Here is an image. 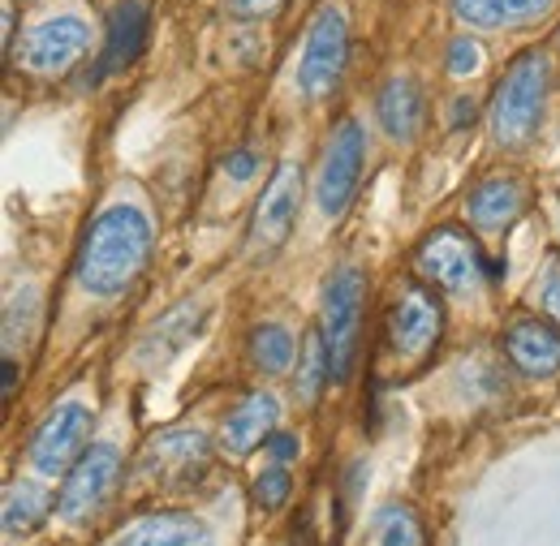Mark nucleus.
I'll use <instances>...</instances> for the list:
<instances>
[{
    "instance_id": "4be33fe9",
    "label": "nucleus",
    "mask_w": 560,
    "mask_h": 546,
    "mask_svg": "<svg viewBox=\"0 0 560 546\" xmlns=\"http://www.w3.org/2000/svg\"><path fill=\"white\" fill-rule=\"evenodd\" d=\"M328 379H332L328 344H324L319 332H311L306 344H302V366H298V375H293V392H298V401H302V405H315Z\"/></svg>"
},
{
    "instance_id": "bb28decb",
    "label": "nucleus",
    "mask_w": 560,
    "mask_h": 546,
    "mask_svg": "<svg viewBox=\"0 0 560 546\" xmlns=\"http://www.w3.org/2000/svg\"><path fill=\"white\" fill-rule=\"evenodd\" d=\"M479 66H483V48L470 35H462V39L448 44V73L453 78H470V73H479Z\"/></svg>"
},
{
    "instance_id": "ddd939ff",
    "label": "nucleus",
    "mask_w": 560,
    "mask_h": 546,
    "mask_svg": "<svg viewBox=\"0 0 560 546\" xmlns=\"http://www.w3.org/2000/svg\"><path fill=\"white\" fill-rule=\"evenodd\" d=\"M203 323H208V306H199V301H182L177 310H168L147 336L139 341V366L142 370H160V366H168L186 344L195 341L199 332H203Z\"/></svg>"
},
{
    "instance_id": "2eb2a0df",
    "label": "nucleus",
    "mask_w": 560,
    "mask_h": 546,
    "mask_svg": "<svg viewBox=\"0 0 560 546\" xmlns=\"http://www.w3.org/2000/svg\"><path fill=\"white\" fill-rule=\"evenodd\" d=\"M147 31H151L147 4H142V0H121V4L113 9V17H108V39H104L95 78H108V73H121V69L135 66L142 44H147Z\"/></svg>"
},
{
    "instance_id": "f257e3e1",
    "label": "nucleus",
    "mask_w": 560,
    "mask_h": 546,
    "mask_svg": "<svg viewBox=\"0 0 560 546\" xmlns=\"http://www.w3.org/2000/svg\"><path fill=\"white\" fill-rule=\"evenodd\" d=\"M151 254V224L139 206H108L91 219L78 250V284L95 297L126 293Z\"/></svg>"
},
{
    "instance_id": "7ed1b4c3",
    "label": "nucleus",
    "mask_w": 560,
    "mask_h": 546,
    "mask_svg": "<svg viewBox=\"0 0 560 546\" xmlns=\"http://www.w3.org/2000/svg\"><path fill=\"white\" fill-rule=\"evenodd\" d=\"M362 301H366V280L353 268H341L324 284V310H319V336L332 357V379H350L353 357H358V323H362Z\"/></svg>"
},
{
    "instance_id": "39448f33",
    "label": "nucleus",
    "mask_w": 560,
    "mask_h": 546,
    "mask_svg": "<svg viewBox=\"0 0 560 546\" xmlns=\"http://www.w3.org/2000/svg\"><path fill=\"white\" fill-rule=\"evenodd\" d=\"M362 159H366V134L353 117H346L324 146V164H319V181H315V203L328 219L346 215V206L353 203L358 181H362Z\"/></svg>"
},
{
    "instance_id": "dca6fc26",
    "label": "nucleus",
    "mask_w": 560,
    "mask_h": 546,
    "mask_svg": "<svg viewBox=\"0 0 560 546\" xmlns=\"http://www.w3.org/2000/svg\"><path fill=\"white\" fill-rule=\"evenodd\" d=\"M277 417H280L277 396L255 392V396H246L237 410L224 417L220 443H224L233 456H246V452H255L259 443H268V439L277 435Z\"/></svg>"
},
{
    "instance_id": "a211bd4d",
    "label": "nucleus",
    "mask_w": 560,
    "mask_h": 546,
    "mask_svg": "<svg viewBox=\"0 0 560 546\" xmlns=\"http://www.w3.org/2000/svg\"><path fill=\"white\" fill-rule=\"evenodd\" d=\"M375 117L384 126V134L397 142H415L422 130V91L410 73H397L384 82L380 99H375Z\"/></svg>"
},
{
    "instance_id": "c85d7f7f",
    "label": "nucleus",
    "mask_w": 560,
    "mask_h": 546,
    "mask_svg": "<svg viewBox=\"0 0 560 546\" xmlns=\"http://www.w3.org/2000/svg\"><path fill=\"white\" fill-rule=\"evenodd\" d=\"M277 9L280 0H229V13H237V17H268Z\"/></svg>"
},
{
    "instance_id": "5701e85b",
    "label": "nucleus",
    "mask_w": 560,
    "mask_h": 546,
    "mask_svg": "<svg viewBox=\"0 0 560 546\" xmlns=\"http://www.w3.org/2000/svg\"><path fill=\"white\" fill-rule=\"evenodd\" d=\"M293 353H298V344L289 336V328H280V323H259L250 332V357L264 375H284L293 366Z\"/></svg>"
},
{
    "instance_id": "6e6552de",
    "label": "nucleus",
    "mask_w": 560,
    "mask_h": 546,
    "mask_svg": "<svg viewBox=\"0 0 560 546\" xmlns=\"http://www.w3.org/2000/svg\"><path fill=\"white\" fill-rule=\"evenodd\" d=\"M86 435H91V410L86 405H61V410H52L44 417V426L35 430V439H31V465L44 474V478H57V474H66L70 465H78L86 452Z\"/></svg>"
},
{
    "instance_id": "473e14b6",
    "label": "nucleus",
    "mask_w": 560,
    "mask_h": 546,
    "mask_svg": "<svg viewBox=\"0 0 560 546\" xmlns=\"http://www.w3.org/2000/svg\"><path fill=\"white\" fill-rule=\"evenodd\" d=\"M557 39H560V35H557Z\"/></svg>"
},
{
    "instance_id": "4468645a",
    "label": "nucleus",
    "mask_w": 560,
    "mask_h": 546,
    "mask_svg": "<svg viewBox=\"0 0 560 546\" xmlns=\"http://www.w3.org/2000/svg\"><path fill=\"white\" fill-rule=\"evenodd\" d=\"M504 353L522 375L548 379L560 370V332L544 319H517L504 328Z\"/></svg>"
},
{
    "instance_id": "f8f14e48",
    "label": "nucleus",
    "mask_w": 560,
    "mask_h": 546,
    "mask_svg": "<svg viewBox=\"0 0 560 546\" xmlns=\"http://www.w3.org/2000/svg\"><path fill=\"white\" fill-rule=\"evenodd\" d=\"M208 465V439L199 430H164L142 452V474L164 482H190Z\"/></svg>"
},
{
    "instance_id": "2f4dec72",
    "label": "nucleus",
    "mask_w": 560,
    "mask_h": 546,
    "mask_svg": "<svg viewBox=\"0 0 560 546\" xmlns=\"http://www.w3.org/2000/svg\"><path fill=\"white\" fill-rule=\"evenodd\" d=\"M13 383H18V361L4 357V396H13Z\"/></svg>"
},
{
    "instance_id": "423d86ee",
    "label": "nucleus",
    "mask_w": 560,
    "mask_h": 546,
    "mask_svg": "<svg viewBox=\"0 0 560 546\" xmlns=\"http://www.w3.org/2000/svg\"><path fill=\"white\" fill-rule=\"evenodd\" d=\"M415 268L427 284L444 288V293H466L470 284H479V272L488 268L479 246L462 233V228H435L427 233L415 254Z\"/></svg>"
},
{
    "instance_id": "9d476101",
    "label": "nucleus",
    "mask_w": 560,
    "mask_h": 546,
    "mask_svg": "<svg viewBox=\"0 0 560 546\" xmlns=\"http://www.w3.org/2000/svg\"><path fill=\"white\" fill-rule=\"evenodd\" d=\"M298 203H302V168L280 164L277 177L268 181L264 199L255 206V219H250V250L255 254H272L284 246V237L298 219Z\"/></svg>"
},
{
    "instance_id": "0eeeda50",
    "label": "nucleus",
    "mask_w": 560,
    "mask_h": 546,
    "mask_svg": "<svg viewBox=\"0 0 560 546\" xmlns=\"http://www.w3.org/2000/svg\"><path fill=\"white\" fill-rule=\"evenodd\" d=\"M117 482H121V452H117L113 443L86 448V456L73 465L66 486H61L57 512H61L66 521H73V525L86 521V517H95V512L108 503V495L117 490Z\"/></svg>"
},
{
    "instance_id": "aec40b11",
    "label": "nucleus",
    "mask_w": 560,
    "mask_h": 546,
    "mask_svg": "<svg viewBox=\"0 0 560 546\" xmlns=\"http://www.w3.org/2000/svg\"><path fill=\"white\" fill-rule=\"evenodd\" d=\"M453 9L466 26L491 31V26H526V22L544 17L552 9V0H453Z\"/></svg>"
},
{
    "instance_id": "c756f323",
    "label": "nucleus",
    "mask_w": 560,
    "mask_h": 546,
    "mask_svg": "<svg viewBox=\"0 0 560 546\" xmlns=\"http://www.w3.org/2000/svg\"><path fill=\"white\" fill-rule=\"evenodd\" d=\"M268 452H272V461H277V465H289V461H298V452H302V448H298V439H293V435H272V439H268Z\"/></svg>"
},
{
    "instance_id": "393cba45",
    "label": "nucleus",
    "mask_w": 560,
    "mask_h": 546,
    "mask_svg": "<svg viewBox=\"0 0 560 546\" xmlns=\"http://www.w3.org/2000/svg\"><path fill=\"white\" fill-rule=\"evenodd\" d=\"M289 490H293L289 470H284V465H268V470L255 478V503H259L264 512H280L284 499H289Z\"/></svg>"
},
{
    "instance_id": "f03ea898",
    "label": "nucleus",
    "mask_w": 560,
    "mask_h": 546,
    "mask_svg": "<svg viewBox=\"0 0 560 546\" xmlns=\"http://www.w3.org/2000/svg\"><path fill=\"white\" fill-rule=\"evenodd\" d=\"M548 86H552V66L544 52H522L509 66V73L495 82V99H491V134L500 146H522L539 130Z\"/></svg>"
},
{
    "instance_id": "cd10ccee",
    "label": "nucleus",
    "mask_w": 560,
    "mask_h": 546,
    "mask_svg": "<svg viewBox=\"0 0 560 546\" xmlns=\"http://www.w3.org/2000/svg\"><path fill=\"white\" fill-rule=\"evenodd\" d=\"M259 168H264V155H259L255 146H237V151H229V159H224V173H229L233 181H250Z\"/></svg>"
},
{
    "instance_id": "6ab92c4d",
    "label": "nucleus",
    "mask_w": 560,
    "mask_h": 546,
    "mask_svg": "<svg viewBox=\"0 0 560 546\" xmlns=\"http://www.w3.org/2000/svg\"><path fill=\"white\" fill-rule=\"evenodd\" d=\"M526 211V186L517 177H488L466 194V215L479 228H509Z\"/></svg>"
},
{
    "instance_id": "1a4fd4ad",
    "label": "nucleus",
    "mask_w": 560,
    "mask_h": 546,
    "mask_svg": "<svg viewBox=\"0 0 560 546\" xmlns=\"http://www.w3.org/2000/svg\"><path fill=\"white\" fill-rule=\"evenodd\" d=\"M440 328H444L440 301L422 284H406L397 293V301L388 306V341H393V353L406 361H419L422 353L440 341Z\"/></svg>"
},
{
    "instance_id": "f3484780",
    "label": "nucleus",
    "mask_w": 560,
    "mask_h": 546,
    "mask_svg": "<svg viewBox=\"0 0 560 546\" xmlns=\"http://www.w3.org/2000/svg\"><path fill=\"white\" fill-rule=\"evenodd\" d=\"M113 546H215L203 521L186 517V512H151L135 521L130 530L117 534Z\"/></svg>"
},
{
    "instance_id": "20e7f679",
    "label": "nucleus",
    "mask_w": 560,
    "mask_h": 546,
    "mask_svg": "<svg viewBox=\"0 0 560 546\" xmlns=\"http://www.w3.org/2000/svg\"><path fill=\"white\" fill-rule=\"evenodd\" d=\"M346 57H350V22L341 4H324L311 17L306 31V48H302V66H298V86L311 99L332 95V86L346 73Z\"/></svg>"
},
{
    "instance_id": "b1692460",
    "label": "nucleus",
    "mask_w": 560,
    "mask_h": 546,
    "mask_svg": "<svg viewBox=\"0 0 560 546\" xmlns=\"http://www.w3.org/2000/svg\"><path fill=\"white\" fill-rule=\"evenodd\" d=\"M375 534L380 546H422V530L410 508H384L375 517Z\"/></svg>"
},
{
    "instance_id": "9b49d317",
    "label": "nucleus",
    "mask_w": 560,
    "mask_h": 546,
    "mask_svg": "<svg viewBox=\"0 0 560 546\" xmlns=\"http://www.w3.org/2000/svg\"><path fill=\"white\" fill-rule=\"evenodd\" d=\"M86 39H91V31H86L82 17H70V13L66 17H48L22 39L18 61L26 69H35V73H61L86 52Z\"/></svg>"
},
{
    "instance_id": "a878e982",
    "label": "nucleus",
    "mask_w": 560,
    "mask_h": 546,
    "mask_svg": "<svg viewBox=\"0 0 560 546\" xmlns=\"http://www.w3.org/2000/svg\"><path fill=\"white\" fill-rule=\"evenodd\" d=\"M535 301H539V310H544L548 319L560 323V254L548 259V268H544L539 284H535Z\"/></svg>"
},
{
    "instance_id": "412c9836",
    "label": "nucleus",
    "mask_w": 560,
    "mask_h": 546,
    "mask_svg": "<svg viewBox=\"0 0 560 546\" xmlns=\"http://www.w3.org/2000/svg\"><path fill=\"white\" fill-rule=\"evenodd\" d=\"M48 508H52V499L39 482H13L4 490V534H13V538L31 534L48 517Z\"/></svg>"
},
{
    "instance_id": "7c9ffc66",
    "label": "nucleus",
    "mask_w": 560,
    "mask_h": 546,
    "mask_svg": "<svg viewBox=\"0 0 560 546\" xmlns=\"http://www.w3.org/2000/svg\"><path fill=\"white\" fill-rule=\"evenodd\" d=\"M475 117H479V104H475L470 95L453 99V130H466V126H475Z\"/></svg>"
}]
</instances>
